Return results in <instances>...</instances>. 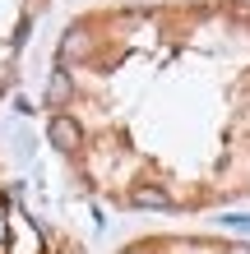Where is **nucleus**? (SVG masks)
Returning a JSON list of instances; mask_svg holds the SVG:
<instances>
[{
	"label": "nucleus",
	"instance_id": "obj_5",
	"mask_svg": "<svg viewBox=\"0 0 250 254\" xmlns=\"http://www.w3.org/2000/svg\"><path fill=\"white\" fill-rule=\"evenodd\" d=\"M232 254H250V245H246V250H232Z\"/></svg>",
	"mask_w": 250,
	"mask_h": 254
},
{
	"label": "nucleus",
	"instance_id": "obj_2",
	"mask_svg": "<svg viewBox=\"0 0 250 254\" xmlns=\"http://www.w3.org/2000/svg\"><path fill=\"white\" fill-rule=\"evenodd\" d=\"M135 203H139V208H171V194L158 190V185H139V190H135Z\"/></svg>",
	"mask_w": 250,
	"mask_h": 254
},
{
	"label": "nucleus",
	"instance_id": "obj_1",
	"mask_svg": "<svg viewBox=\"0 0 250 254\" xmlns=\"http://www.w3.org/2000/svg\"><path fill=\"white\" fill-rule=\"evenodd\" d=\"M51 143H56V148H65V153H75V148L83 143L79 121H70V116H51Z\"/></svg>",
	"mask_w": 250,
	"mask_h": 254
},
{
	"label": "nucleus",
	"instance_id": "obj_4",
	"mask_svg": "<svg viewBox=\"0 0 250 254\" xmlns=\"http://www.w3.org/2000/svg\"><path fill=\"white\" fill-rule=\"evenodd\" d=\"M65 97H70V74H65V69H56V74H51V83H47V102H51V107H61Z\"/></svg>",
	"mask_w": 250,
	"mask_h": 254
},
{
	"label": "nucleus",
	"instance_id": "obj_3",
	"mask_svg": "<svg viewBox=\"0 0 250 254\" xmlns=\"http://www.w3.org/2000/svg\"><path fill=\"white\" fill-rule=\"evenodd\" d=\"M79 56H88V33H65V42H61V61H79Z\"/></svg>",
	"mask_w": 250,
	"mask_h": 254
}]
</instances>
